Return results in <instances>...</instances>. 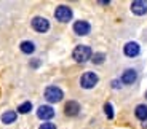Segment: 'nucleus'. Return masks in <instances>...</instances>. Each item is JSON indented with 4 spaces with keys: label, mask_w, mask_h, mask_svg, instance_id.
<instances>
[{
    "label": "nucleus",
    "mask_w": 147,
    "mask_h": 129,
    "mask_svg": "<svg viewBox=\"0 0 147 129\" xmlns=\"http://www.w3.org/2000/svg\"><path fill=\"white\" fill-rule=\"evenodd\" d=\"M72 57L77 62H86V61H90L93 57V51L86 45H78L77 48L72 51Z\"/></svg>",
    "instance_id": "f257e3e1"
},
{
    "label": "nucleus",
    "mask_w": 147,
    "mask_h": 129,
    "mask_svg": "<svg viewBox=\"0 0 147 129\" xmlns=\"http://www.w3.org/2000/svg\"><path fill=\"white\" fill-rule=\"evenodd\" d=\"M63 96H64V92L61 91L58 86H48V88L45 89V99L50 104L61 102V100H63Z\"/></svg>",
    "instance_id": "f03ea898"
},
{
    "label": "nucleus",
    "mask_w": 147,
    "mask_h": 129,
    "mask_svg": "<svg viewBox=\"0 0 147 129\" xmlns=\"http://www.w3.org/2000/svg\"><path fill=\"white\" fill-rule=\"evenodd\" d=\"M98 81H99V78H98V75H96L94 72H86V74H83L80 78V86L85 89H91L96 86Z\"/></svg>",
    "instance_id": "7ed1b4c3"
},
{
    "label": "nucleus",
    "mask_w": 147,
    "mask_h": 129,
    "mask_svg": "<svg viewBox=\"0 0 147 129\" xmlns=\"http://www.w3.org/2000/svg\"><path fill=\"white\" fill-rule=\"evenodd\" d=\"M55 18L59 22H69L72 19V10L69 7H66V5H59L55 10Z\"/></svg>",
    "instance_id": "20e7f679"
},
{
    "label": "nucleus",
    "mask_w": 147,
    "mask_h": 129,
    "mask_svg": "<svg viewBox=\"0 0 147 129\" xmlns=\"http://www.w3.org/2000/svg\"><path fill=\"white\" fill-rule=\"evenodd\" d=\"M32 29L38 33H45L50 29V22H48V19L42 18V16H35L32 19Z\"/></svg>",
    "instance_id": "39448f33"
},
{
    "label": "nucleus",
    "mask_w": 147,
    "mask_h": 129,
    "mask_svg": "<svg viewBox=\"0 0 147 129\" xmlns=\"http://www.w3.org/2000/svg\"><path fill=\"white\" fill-rule=\"evenodd\" d=\"M37 116L43 120V121H48V120H51L55 116V108H51L50 105H40L37 108Z\"/></svg>",
    "instance_id": "423d86ee"
},
{
    "label": "nucleus",
    "mask_w": 147,
    "mask_h": 129,
    "mask_svg": "<svg viewBox=\"0 0 147 129\" xmlns=\"http://www.w3.org/2000/svg\"><path fill=\"white\" fill-rule=\"evenodd\" d=\"M90 30H91V26H90V22H86V21H77L74 24V32L77 33L78 37L88 35Z\"/></svg>",
    "instance_id": "0eeeda50"
},
{
    "label": "nucleus",
    "mask_w": 147,
    "mask_h": 129,
    "mask_svg": "<svg viewBox=\"0 0 147 129\" xmlns=\"http://www.w3.org/2000/svg\"><path fill=\"white\" fill-rule=\"evenodd\" d=\"M131 11L138 16H142L147 13V2L146 0H134L131 3Z\"/></svg>",
    "instance_id": "6e6552de"
},
{
    "label": "nucleus",
    "mask_w": 147,
    "mask_h": 129,
    "mask_svg": "<svg viewBox=\"0 0 147 129\" xmlns=\"http://www.w3.org/2000/svg\"><path fill=\"white\" fill-rule=\"evenodd\" d=\"M123 53H125V56H128V57H136L141 53V48L136 41H128V43L125 45V48H123Z\"/></svg>",
    "instance_id": "1a4fd4ad"
},
{
    "label": "nucleus",
    "mask_w": 147,
    "mask_h": 129,
    "mask_svg": "<svg viewBox=\"0 0 147 129\" xmlns=\"http://www.w3.org/2000/svg\"><path fill=\"white\" fill-rule=\"evenodd\" d=\"M64 113L67 116H77L80 113V105H78L77 100H69V102L64 105Z\"/></svg>",
    "instance_id": "9d476101"
},
{
    "label": "nucleus",
    "mask_w": 147,
    "mask_h": 129,
    "mask_svg": "<svg viewBox=\"0 0 147 129\" xmlns=\"http://www.w3.org/2000/svg\"><path fill=\"white\" fill-rule=\"evenodd\" d=\"M138 80V72L134 69H126L121 75V83L123 85H133Z\"/></svg>",
    "instance_id": "9b49d317"
},
{
    "label": "nucleus",
    "mask_w": 147,
    "mask_h": 129,
    "mask_svg": "<svg viewBox=\"0 0 147 129\" xmlns=\"http://www.w3.org/2000/svg\"><path fill=\"white\" fill-rule=\"evenodd\" d=\"M134 115H136L138 120H141V121H146V120H147V105H144V104L138 105L136 110H134Z\"/></svg>",
    "instance_id": "f8f14e48"
},
{
    "label": "nucleus",
    "mask_w": 147,
    "mask_h": 129,
    "mask_svg": "<svg viewBox=\"0 0 147 129\" xmlns=\"http://www.w3.org/2000/svg\"><path fill=\"white\" fill-rule=\"evenodd\" d=\"M16 118H18V115H16V112H13V110H8V112H5V113L2 115V121H3L5 124L15 123Z\"/></svg>",
    "instance_id": "ddd939ff"
},
{
    "label": "nucleus",
    "mask_w": 147,
    "mask_h": 129,
    "mask_svg": "<svg viewBox=\"0 0 147 129\" xmlns=\"http://www.w3.org/2000/svg\"><path fill=\"white\" fill-rule=\"evenodd\" d=\"M19 48H21V51L24 53V54H32L34 51H35V45H34V41H22L21 45H19Z\"/></svg>",
    "instance_id": "4468645a"
},
{
    "label": "nucleus",
    "mask_w": 147,
    "mask_h": 129,
    "mask_svg": "<svg viewBox=\"0 0 147 129\" xmlns=\"http://www.w3.org/2000/svg\"><path fill=\"white\" fill-rule=\"evenodd\" d=\"M30 110H32V104L30 102H24L18 107V113H29Z\"/></svg>",
    "instance_id": "2eb2a0df"
},
{
    "label": "nucleus",
    "mask_w": 147,
    "mask_h": 129,
    "mask_svg": "<svg viewBox=\"0 0 147 129\" xmlns=\"http://www.w3.org/2000/svg\"><path fill=\"white\" fill-rule=\"evenodd\" d=\"M104 59H106V54H104V53H94L93 57H91V61L94 64H102Z\"/></svg>",
    "instance_id": "dca6fc26"
},
{
    "label": "nucleus",
    "mask_w": 147,
    "mask_h": 129,
    "mask_svg": "<svg viewBox=\"0 0 147 129\" xmlns=\"http://www.w3.org/2000/svg\"><path fill=\"white\" fill-rule=\"evenodd\" d=\"M104 112H106V115H107V118L109 120H112L114 118V108H112V104H104Z\"/></svg>",
    "instance_id": "f3484780"
},
{
    "label": "nucleus",
    "mask_w": 147,
    "mask_h": 129,
    "mask_svg": "<svg viewBox=\"0 0 147 129\" xmlns=\"http://www.w3.org/2000/svg\"><path fill=\"white\" fill-rule=\"evenodd\" d=\"M38 129H56V126L53 124V123H50V121H45L43 124H40Z\"/></svg>",
    "instance_id": "a211bd4d"
},
{
    "label": "nucleus",
    "mask_w": 147,
    "mask_h": 129,
    "mask_svg": "<svg viewBox=\"0 0 147 129\" xmlns=\"http://www.w3.org/2000/svg\"><path fill=\"white\" fill-rule=\"evenodd\" d=\"M120 81H118V80H114V81H112V88H120Z\"/></svg>",
    "instance_id": "6ab92c4d"
},
{
    "label": "nucleus",
    "mask_w": 147,
    "mask_h": 129,
    "mask_svg": "<svg viewBox=\"0 0 147 129\" xmlns=\"http://www.w3.org/2000/svg\"><path fill=\"white\" fill-rule=\"evenodd\" d=\"M30 66H32V67H37V66H40V61H32V62H30Z\"/></svg>",
    "instance_id": "aec40b11"
},
{
    "label": "nucleus",
    "mask_w": 147,
    "mask_h": 129,
    "mask_svg": "<svg viewBox=\"0 0 147 129\" xmlns=\"http://www.w3.org/2000/svg\"><path fill=\"white\" fill-rule=\"evenodd\" d=\"M142 128H146V129H147V120H146V121L142 123Z\"/></svg>",
    "instance_id": "412c9836"
},
{
    "label": "nucleus",
    "mask_w": 147,
    "mask_h": 129,
    "mask_svg": "<svg viewBox=\"0 0 147 129\" xmlns=\"http://www.w3.org/2000/svg\"><path fill=\"white\" fill-rule=\"evenodd\" d=\"M146 99H147V91H146Z\"/></svg>",
    "instance_id": "4be33fe9"
}]
</instances>
